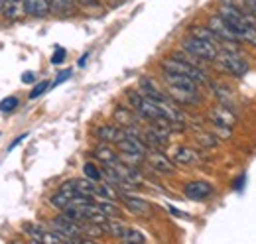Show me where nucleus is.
<instances>
[{
  "label": "nucleus",
  "mask_w": 256,
  "mask_h": 244,
  "mask_svg": "<svg viewBox=\"0 0 256 244\" xmlns=\"http://www.w3.org/2000/svg\"><path fill=\"white\" fill-rule=\"evenodd\" d=\"M219 16H223L224 20L230 24V28L236 34L238 42H244V44L256 48V26L250 14L238 10L236 6L223 4L221 10H219Z\"/></svg>",
  "instance_id": "obj_1"
},
{
  "label": "nucleus",
  "mask_w": 256,
  "mask_h": 244,
  "mask_svg": "<svg viewBox=\"0 0 256 244\" xmlns=\"http://www.w3.org/2000/svg\"><path fill=\"white\" fill-rule=\"evenodd\" d=\"M164 79L170 87V92L180 100V102H186V104H193L199 100L197 96V81H193L192 77L188 75H182V73H172V71H166L164 73Z\"/></svg>",
  "instance_id": "obj_2"
},
{
  "label": "nucleus",
  "mask_w": 256,
  "mask_h": 244,
  "mask_svg": "<svg viewBox=\"0 0 256 244\" xmlns=\"http://www.w3.org/2000/svg\"><path fill=\"white\" fill-rule=\"evenodd\" d=\"M190 58H192V56L174 54L172 58L164 60L162 67H164V71L188 75V77H192L193 81H197V83H207V73H205L201 67H197V61H201V60H190Z\"/></svg>",
  "instance_id": "obj_3"
},
{
  "label": "nucleus",
  "mask_w": 256,
  "mask_h": 244,
  "mask_svg": "<svg viewBox=\"0 0 256 244\" xmlns=\"http://www.w3.org/2000/svg\"><path fill=\"white\" fill-rule=\"evenodd\" d=\"M182 48L192 54L193 58L201 61H217V56L221 52V46L213 44V42H207L203 38H197V36H190L182 42Z\"/></svg>",
  "instance_id": "obj_4"
},
{
  "label": "nucleus",
  "mask_w": 256,
  "mask_h": 244,
  "mask_svg": "<svg viewBox=\"0 0 256 244\" xmlns=\"http://www.w3.org/2000/svg\"><path fill=\"white\" fill-rule=\"evenodd\" d=\"M217 61H219V65L223 67L226 73H230V75H234V77H242V75H246V71H248V63L242 60V56H240L238 52L230 50V46L219 52Z\"/></svg>",
  "instance_id": "obj_5"
},
{
  "label": "nucleus",
  "mask_w": 256,
  "mask_h": 244,
  "mask_svg": "<svg viewBox=\"0 0 256 244\" xmlns=\"http://www.w3.org/2000/svg\"><path fill=\"white\" fill-rule=\"evenodd\" d=\"M207 28H209V30L213 32V34L221 40V44H226V46H230V44H238L236 34L232 32L230 24L224 20L223 16H213V18H209Z\"/></svg>",
  "instance_id": "obj_6"
},
{
  "label": "nucleus",
  "mask_w": 256,
  "mask_h": 244,
  "mask_svg": "<svg viewBox=\"0 0 256 244\" xmlns=\"http://www.w3.org/2000/svg\"><path fill=\"white\" fill-rule=\"evenodd\" d=\"M186 197L193 199V201H201V199H207L211 193H213V185L207 182H192L186 185Z\"/></svg>",
  "instance_id": "obj_7"
},
{
  "label": "nucleus",
  "mask_w": 256,
  "mask_h": 244,
  "mask_svg": "<svg viewBox=\"0 0 256 244\" xmlns=\"http://www.w3.org/2000/svg\"><path fill=\"white\" fill-rule=\"evenodd\" d=\"M96 136L102 140V142H112V144H118L122 138H124V130L114 126V124H104L96 130Z\"/></svg>",
  "instance_id": "obj_8"
},
{
  "label": "nucleus",
  "mask_w": 256,
  "mask_h": 244,
  "mask_svg": "<svg viewBox=\"0 0 256 244\" xmlns=\"http://www.w3.org/2000/svg\"><path fill=\"white\" fill-rule=\"evenodd\" d=\"M120 197H122V201H124V205H126L128 209L132 211V213L136 214H148L152 211V207L144 201V199H140V197H132V195H128L126 191H120Z\"/></svg>",
  "instance_id": "obj_9"
},
{
  "label": "nucleus",
  "mask_w": 256,
  "mask_h": 244,
  "mask_svg": "<svg viewBox=\"0 0 256 244\" xmlns=\"http://www.w3.org/2000/svg\"><path fill=\"white\" fill-rule=\"evenodd\" d=\"M24 6H26V14L34 18H46L52 12L50 0H24Z\"/></svg>",
  "instance_id": "obj_10"
},
{
  "label": "nucleus",
  "mask_w": 256,
  "mask_h": 244,
  "mask_svg": "<svg viewBox=\"0 0 256 244\" xmlns=\"http://www.w3.org/2000/svg\"><path fill=\"white\" fill-rule=\"evenodd\" d=\"M0 12H2L6 18L16 20V18L24 16L26 6H24L22 2H18V0H0Z\"/></svg>",
  "instance_id": "obj_11"
},
{
  "label": "nucleus",
  "mask_w": 256,
  "mask_h": 244,
  "mask_svg": "<svg viewBox=\"0 0 256 244\" xmlns=\"http://www.w3.org/2000/svg\"><path fill=\"white\" fill-rule=\"evenodd\" d=\"M148 164L152 166V170H156L160 174H174V164L160 152L148 154Z\"/></svg>",
  "instance_id": "obj_12"
},
{
  "label": "nucleus",
  "mask_w": 256,
  "mask_h": 244,
  "mask_svg": "<svg viewBox=\"0 0 256 244\" xmlns=\"http://www.w3.org/2000/svg\"><path fill=\"white\" fill-rule=\"evenodd\" d=\"M140 89H142V94L144 96H148V98H152V100H158V102H170L168 100V96L164 94V92L150 81V79H146V77H142L140 79Z\"/></svg>",
  "instance_id": "obj_13"
},
{
  "label": "nucleus",
  "mask_w": 256,
  "mask_h": 244,
  "mask_svg": "<svg viewBox=\"0 0 256 244\" xmlns=\"http://www.w3.org/2000/svg\"><path fill=\"white\" fill-rule=\"evenodd\" d=\"M211 118H213V122H215L217 126H221V128H230V126L234 124V114H232L228 108H224V106L215 108V110L211 112Z\"/></svg>",
  "instance_id": "obj_14"
},
{
  "label": "nucleus",
  "mask_w": 256,
  "mask_h": 244,
  "mask_svg": "<svg viewBox=\"0 0 256 244\" xmlns=\"http://www.w3.org/2000/svg\"><path fill=\"white\" fill-rule=\"evenodd\" d=\"M95 158L98 162H102L104 166H110V164H114L118 158H116V152L110 148V146H106V144H100V146H96L95 148Z\"/></svg>",
  "instance_id": "obj_15"
},
{
  "label": "nucleus",
  "mask_w": 256,
  "mask_h": 244,
  "mask_svg": "<svg viewBox=\"0 0 256 244\" xmlns=\"http://www.w3.org/2000/svg\"><path fill=\"white\" fill-rule=\"evenodd\" d=\"M73 2L75 0H50V8L54 14H60V16H67L73 12Z\"/></svg>",
  "instance_id": "obj_16"
},
{
  "label": "nucleus",
  "mask_w": 256,
  "mask_h": 244,
  "mask_svg": "<svg viewBox=\"0 0 256 244\" xmlns=\"http://www.w3.org/2000/svg\"><path fill=\"white\" fill-rule=\"evenodd\" d=\"M197 160V154L190 150V148H178L174 152V162L180 164V166H188V164H193Z\"/></svg>",
  "instance_id": "obj_17"
},
{
  "label": "nucleus",
  "mask_w": 256,
  "mask_h": 244,
  "mask_svg": "<svg viewBox=\"0 0 256 244\" xmlns=\"http://www.w3.org/2000/svg\"><path fill=\"white\" fill-rule=\"evenodd\" d=\"M118 238L122 242H146V236L138 228H132V226H124V230H122V234Z\"/></svg>",
  "instance_id": "obj_18"
},
{
  "label": "nucleus",
  "mask_w": 256,
  "mask_h": 244,
  "mask_svg": "<svg viewBox=\"0 0 256 244\" xmlns=\"http://www.w3.org/2000/svg\"><path fill=\"white\" fill-rule=\"evenodd\" d=\"M50 203H52L54 207H58V209H62V211H64L65 207H69V205L73 203V197H71L69 193H65V191L60 189V193H56V195L50 199Z\"/></svg>",
  "instance_id": "obj_19"
},
{
  "label": "nucleus",
  "mask_w": 256,
  "mask_h": 244,
  "mask_svg": "<svg viewBox=\"0 0 256 244\" xmlns=\"http://www.w3.org/2000/svg\"><path fill=\"white\" fill-rule=\"evenodd\" d=\"M24 228H26V232L30 234V238H32L34 242H42L44 232H46V228H44V226H40V224H32V222H26V224H24Z\"/></svg>",
  "instance_id": "obj_20"
},
{
  "label": "nucleus",
  "mask_w": 256,
  "mask_h": 244,
  "mask_svg": "<svg viewBox=\"0 0 256 244\" xmlns=\"http://www.w3.org/2000/svg\"><path fill=\"white\" fill-rule=\"evenodd\" d=\"M83 172H85V178H89L93 182H100V178H102V172L96 168L95 164H85L83 166Z\"/></svg>",
  "instance_id": "obj_21"
},
{
  "label": "nucleus",
  "mask_w": 256,
  "mask_h": 244,
  "mask_svg": "<svg viewBox=\"0 0 256 244\" xmlns=\"http://www.w3.org/2000/svg\"><path fill=\"white\" fill-rule=\"evenodd\" d=\"M114 118L118 122H122L124 126H134V116L128 112L126 108H118V110L114 112Z\"/></svg>",
  "instance_id": "obj_22"
},
{
  "label": "nucleus",
  "mask_w": 256,
  "mask_h": 244,
  "mask_svg": "<svg viewBox=\"0 0 256 244\" xmlns=\"http://www.w3.org/2000/svg\"><path fill=\"white\" fill-rule=\"evenodd\" d=\"M18 106V98L16 96H8V98H4L2 102H0V110L2 112H10V110H14Z\"/></svg>",
  "instance_id": "obj_23"
},
{
  "label": "nucleus",
  "mask_w": 256,
  "mask_h": 244,
  "mask_svg": "<svg viewBox=\"0 0 256 244\" xmlns=\"http://www.w3.org/2000/svg\"><path fill=\"white\" fill-rule=\"evenodd\" d=\"M48 87H50V81H42V83H38V85L34 87V91L30 92V98H38L40 94H44V92H46Z\"/></svg>",
  "instance_id": "obj_24"
},
{
  "label": "nucleus",
  "mask_w": 256,
  "mask_h": 244,
  "mask_svg": "<svg viewBox=\"0 0 256 244\" xmlns=\"http://www.w3.org/2000/svg\"><path fill=\"white\" fill-rule=\"evenodd\" d=\"M197 142H201V144H205V146H215V144H217L215 136H211V134H201V136H197Z\"/></svg>",
  "instance_id": "obj_25"
},
{
  "label": "nucleus",
  "mask_w": 256,
  "mask_h": 244,
  "mask_svg": "<svg viewBox=\"0 0 256 244\" xmlns=\"http://www.w3.org/2000/svg\"><path fill=\"white\" fill-rule=\"evenodd\" d=\"M64 61H65V50L64 48H58L56 54L52 56V63H54V65H60V63H64Z\"/></svg>",
  "instance_id": "obj_26"
},
{
  "label": "nucleus",
  "mask_w": 256,
  "mask_h": 244,
  "mask_svg": "<svg viewBox=\"0 0 256 244\" xmlns=\"http://www.w3.org/2000/svg\"><path fill=\"white\" fill-rule=\"evenodd\" d=\"M69 77H71V69H65V71H62V75H60V77H58V79L54 81V87L62 85V83H64V81H67Z\"/></svg>",
  "instance_id": "obj_27"
},
{
  "label": "nucleus",
  "mask_w": 256,
  "mask_h": 244,
  "mask_svg": "<svg viewBox=\"0 0 256 244\" xmlns=\"http://www.w3.org/2000/svg\"><path fill=\"white\" fill-rule=\"evenodd\" d=\"M242 2H244V6H246L248 14L256 20V0H242Z\"/></svg>",
  "instance_id": "obj_28"
},
{
  "label": "nucleus",
  "mask_w": 256,
  "mask_h": 244,
  "mask_svg": "<svg viewBox=\"0 0 256 244\" xmlns=\"http://www.w3.org/2000/svg\"><path fill=\"white\" fill-rule=\"evenodd\" d=\"M34 81H36V75H34L32 71H26L22 75V83H34Z\"/></svg>",
  "instance_id": "obj_29"
},
{
  "label": "nucleus",
  "mask_w": 256,
  "mask_h": 244,
  "mask_svg": "<svg viewBox=\"0 0 256 244\" xmlns=\"http://www.w3.org/2000/svg\"><path fill=\"white\" fill-rule=\"evenodd\" d=\"M26 138H28V134H22V136H18V138H16V140H14L12 144H10V150H12V148H16V146H18L20 142H24Z\"/></svg>",
  "instance_id": "obj_30"
},
{
  "label": "nucleus",
  "mask_w": 256,
  "mask_h": 244,
  "mask_svg": "<svg viewBox=\"0 0 256 244\" xmlns=\"http://www.w3.org/2000/svg\"><path fill=\"white\" fill-rule=\"evenodd\" d=\"M75 2H79V4H85V6H87V4H95L96 0H75Z\"/></svg>",
  "instance_id": "obj_31"
},
{
  "label": "nucleus",
  "mask_w": 256,
  "mask_h": 244,
  "mask_svg": "<svg viewBox=\"0 0 256 244\" xmlns=\"http://www.w3.org/2000/svg\"><path fill=\"white\" fill-rule=\"evenodd\" d=\"M87 58H89V54H85V56H83V58H81V60H79V65H81V67H83V65H85V61H87Z\"/></svg>",
  "instance_id": "obj_32"
},
{
  "label": "nucleus",
  "mask_w": 256,
  "mask_h": 244,
  "mask_svg": "<svg viewBox=\"0 0 256 244\" xmlns=\"http://www.w3.org/2000/svg\"><path fill=\"white\" fill-rule=\"evenodd\" d=\"M106 2H110V4H112V6H114V4H120V2H122V0H106Z\"/></svg>",
  "instance_id": "obj_33"
},
{
  "label": "nucleus",
  "mask_w": 256,
  "mask_h": 244,
  "mask_svg": "<svg viewBox=\"0 0 256 244\" xmlns=\"http://www.w3.org/2000/svg\"><path fill=\"white\" fill-rule=\"evenodd\" d=\"M18 2H24V0H18Z\"/></svg>",
  "instance_id": "obj_34"
}]
</instances>
